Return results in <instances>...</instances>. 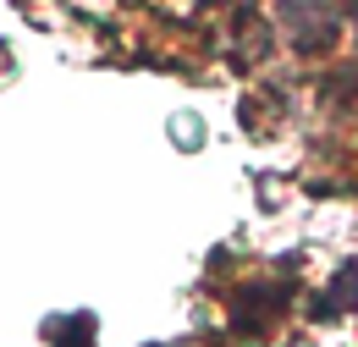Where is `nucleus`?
Here are the masks:
<instances>
[{
  "mask_svg": "<svg viewBox=\"0 0 358 347\" xmlns=\"http://www.w3.org/2000/svg\"><path fill=\"white\" fill-rule=\"evenodd\" d=\"M348 309H358V264H342V270H336L331 298L314 304V320H336V314H348Z\"/></svg>",
  "mask_w": 358,
  "mask_h": 347,
  "instance_id": "obj_1",
  "label": "nucleus"
},
{
  "mask_svg": "<svg viewBox=\"0 0 358 347\" xmlns=\"http://www.w3.org/2000/svg\"><path fill=\"white\" fill-rule=\"evenodd\" d=\"M45 337H61V342H89L94 337V314H72V320H50Z\"/></svg>",
  "mask_w": 358,
  "mask_h": 347,
  "instance_id": "obj_2",
  "label": "nucleus"
},
{
  "mask_svg": "<svg viewBox=\"0 0 358 347\" xmlns=\"http://www.w3.org/2000/svg\"><path fill=\"white\" fill-rule=\"evenodd\" d=\"M171 138H177V149H199V143H204V122L187 116V111H177V116H171Z\"/></svg>",
  "mask_w": 358,
  "mask_h": 347,
  "instance_id": "obj_3",
  "label": "nucleus"
}]
</instances>
